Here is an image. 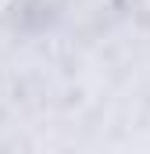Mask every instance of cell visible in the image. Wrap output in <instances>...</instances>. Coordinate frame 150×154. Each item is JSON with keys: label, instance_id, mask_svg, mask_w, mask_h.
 Returning <instances> with one entry per match:
<instances>
[{"label": "cell", "instance_id": "6da1fadb", "mask_svg": "<svg viewBox=\"0 0 150 154\" xmlns=\"http://www.w3.org/2000/svg\"><path fill=\"white\" fill-rule=\"evenodd\" d=\"M0 4H4V0H0Z\"/></svg>", "mask_w": 150, "mask_h": 154}]
</instances>
